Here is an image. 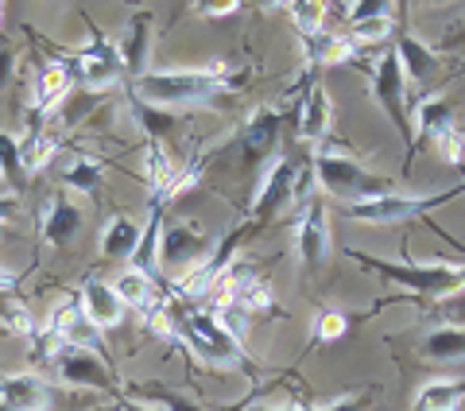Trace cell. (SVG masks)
I'll list each match as a JSON object with an SVG mask.
<instances>
[{"label":"cell","mask_w":465,"mask_h":411,"mask_svg":"<svg viewBox=\"0 0 465 411\" xmlns=\"http://www.w3.org/2000/svg\"><path fill=\"white\" fill-rule=\"evenodd\" d=\"M140 175H143V183L152 186V198H163V202H167L179 167L171 164V152L163 148V144L148 140V144H143V155H140Z\"/></svg>","instance_id":"23"},{"label":"cell","mask_w":465,"mask_h":411,"mask_svg":"<svg viewBox=\"0 0 465 411\" xmlns=\"http://www.w3.org/2000/svg\"><path fill=\"white\" fill-rule=\"evenodd\" d=\"M419 354L434 365H465V326H458V322L434 326L423 342H419Z\"/></svg>","instance_id":"22"},{"label":"cell","mask_w":465,"mask_h":411,"mask_svg":"<svg viewBox=\"0 0 465 411\" xmlns=\"http://www.w3.org/2000/svg\"><path fill=\"white\" fill-rule=\"evenodd\" d=\"M133 392L140 396V400H148L152 407H159V411H202L198 404H191L186 396H179L167 385H133Z\"/></svg>","instance_id":"31"},{"label":"cell","mask_w":465,"mask_h":411,"mask_svg":"<svg viewBox=\"0 0 465 411\" xmlns=\"http://www.w3.org/2000/svg\"><path fill=\"white\" fill-rule=\"evenodd\" d=\"M82 311H85V318L94 322L97 330H109V326H116V322L124 318V303L116 299V291H113V284H101V280H85V287H82Z\"/></svg>","instance_id":"20"},{"label":"cell","mask_w":465,"mask_h":411,"mask_svg":"<svg viewBox=\"0 0 465 411\" xmlns=\"http://www.w3.org/2000/svg\"><path fill=\"white\" fill-rule=\"evenodd\" d=\"M322 411H369V396H341Z\"/></svg>","instance_id":"40"},{"label":"cell","mask_w":465,"mask_h":411,"mask_svg":"<svg viewBox=\"0 0 465 411\" xmlns=\"http://www.w3.org/2000/svg\"><path fill=\"white\" fill-rule=\"evenodd\" d=\"M148 47H152V12H133L124 27V39L116 43L124 75H133V82L148 75Z\"/></svg>","instance_id":"15"},{"label":"cell","mask_w":465,"mask_h":411,"mask_svg":"<svg viewBox=\"0 0 465 411\" xmlns=\"http://www.w3.org/2000/svg\"><path fill=\"white\" fill-rule=\"evenodd\" d=\"M12 214H16V198L5 195V198H0V229H5V226L12 222Z\"/></svg>","instance_id":"42"},{"label":"cell","mask_w":465,"mask_h":411,"mask_svg":"<svg viewBox=\"0 0 465 411\" xmlns=\"http://www.w3.org/2000/svg\"><path fill=\"white\" fill-rule=\"evenodd\" d=\"M314 179L330 198H338L341 206H357V202L391 195L388 179H381V175L369 171L365 164H357L353 155H341V152H330V148L314 152Z\"/></svg>","instance_id":"4"},{"label":"cell","mask_w":465,"mask_h":411,"mask_svg":"<svg viewBox=\"0 0 465 411\" xmlns=\"http://www.w3.org/2000/svg\"><path fill=\"white\" fill-rule=\"evenodd\" d=\"M12 75H16V51L0 47V94H5V85L12 82Z\"/></svg>","instance_id":"39"},{"label":"cell","mask_w":465,"mask_h":411,"mask_svg":"<svg viewBox=\"0 0 465 411\" xmlns=\"http://www.w3.org/2000/svg\"><path fill=\"white\" fill-rule=\"evenodd\" d=\"M458 195H465V186L454 190H439V195H423V198H411V195H381V198H369V202H357V206H341V214L349 222H369V226H396L407 222V217H423L434 206H446L454 202Z\"/></svg>","instance_id":"6"},{"label":"cell","mask_w":465,"mask_h":411,"mask_svg":"<svg viewBox=\"0 0 465 411\" xmlns=\"http://www.w3.org/2000/svg\"><path fill=\"white\" fill-rule=\"evenodd\" d=\"M113 291H116V299H121L124 306H133V311H140L143 318H152L159 306H163V299H159V291H155V280L152 276H143V272H136V268L116 276Z\"/></svg>","instance_id":"21"},{"label":"cell","mask_w":465,"mask_h":411,"mask_svg":"<svg viewBox=\"0 0 465 411\" xmlns=\"http://www.w3.org/2000/svg\"><path fill=\"white\" fill-rule=\"evenodd\" d=\"M349 256L357 264H369L372 272H381L384 280L400 284L411 296H423V299H454L465 291V264H446V260H430V264H400V260H381V256H369V253H357L349 248Z\"/></svg>","instance_id":"1"},{"label":"cell","mask_w":465,"mask_h":411,"mask_svg":"<svg viewBox=\"0 0 465 411\" xmlns=\"http://www.w3.org/2000/svg\"><path fill=\"white\" fill-rule=\"evenodd\" d=\"M302 47H307V63L311 66H333V63H349L353 51H357V43L333 35L330 27H322V32H314V35L302 39Z\"/></svg>","instance_id":"27"},{"label":"cell","mask_w":465,"mask_h":411,"mask_svg":"<svg viewBox=\"0 0 465 411\" xmlns=\"http://www.w3.org/2000/svg\"><path fill=\"white\" fill-rule=\"evenodd\" d=\"M465 400V380H430L419 388L411 411H458Z\"/></svg>","instance_id":"28"},{"label":"cell","mask_w":465,"mask_h":411,"mask_svg":"<svg viewBox=\"0 0 465 411\" xmlns=\"http://www.w3.org/2000/svg\"><path fill=\"white\" fill-rule=\"evenodd\" d=\"M0 16H5V5H0Z\"/></svg>","instance_id":"47"},{"label":"cell","mask_w":465,"mask_h":411,"mask_svg":"<svg viewBox=\"0 0 465 411\" xmlns=\"http://www.w3.org/2000/svg\"><path fill=\"white\" fill-rule=\"evenodd\" d=\"M70 85H74V58H54V63H47L35 78V94H32L35 113H43V116L54 113L66 101Z\"/></svg>","instance_id":"16"},{"label":"cell","mask_w":465,"mask_h":411,"mask_svg":"<svg viewBox=\"0 0 465 411\" xmlns=\"http://www.w3.org/2000/svg\"><path fill=\"white\" fill-rule=\"evenodd\" d=\"M330 109H333V101L326 94V85H314V90L307 94V101H302V113H299V140L302 144H318V140H326V132H330Z\"/></svg>","instance_id":"25"},{"label":"cell","mask_w":465,"mask_h":411,"mask_svg":"<svg viewBox=\"0 0 465 411\" xmlns=\"http://www.w3.org/2000/svg\"><path fill=\"white\" fill-rule=\"evenodd\" d=\"M47 385L35 373L0 376V411H47Z\"/></svg>","instance_id":"18"},{"label":"cell","mask_w":465,"mask_h":411,"mask_svg":"<svg viewBox=\"0 0 465 411\" xmlns=\"http://www.w3.org/2000/svg\"><path fill=\"white\" fill-rule=\"evenodd\" d=\"M280 113L275 109H256L241 128V144H244V159L260 164V159L275 155V144H280Z\"/></svg>","instance_id":"17"},{"label":"cell","mask_w":465,"mask_h":411,"mask_svg":"<svg viewBox=\"0 0 465 411\" xmlns=\"http://www.w3.org/2000/svg\"><path fill=\"white\" fill-rule=\"evenodd\" d=\"M372 97L376 105L388 113V121L396 125V132L407 144V167L415 159V132H411V109H407V75L400 66L396 51H384L376 58V70H372Z\"/></svg>","instance_id":"5"},{"label":"cell","mask_w":465,"mask_h":411,"mask_svg":"<svg viewBox=\"0 0 465 411\" xmlns=\"http://www.w3.org/2000/svg\"><path fill=\"white\" fill-rule=\"evenodd\" d=\"M159 237H163V198H152V210H148V226L140 229V245H136V256L128 260L136 272L152 276L155 280V268H159Z\"/></svg>","instance_id":"26"},{"label":"cell","mask_w":465,"mask_h":411,"mask_svg":"<svg viewBox=\"0 0 465 411\" xmlns=\"http://www.w3.org/2000/svg\"><path fill=\"white\" fill-rule=\"evenodd\" d=\"M295 253L307 272H318L330 260V217L322 198H307L295 226Z\"/></svg>","instance_id":"10"},{"label":"cell","mask_w":465,"mask_h":411,"mask_svg":"<svg viewBox=\"0 0 465 411\" xmlns=\"http://www.w3.org/2000/svg\"><path fill=\"white\" fill-rule=\"evenodd\" d=\"M8 190H12V186H8V179H5V171H0V198H5Z\"/></svg>","instance_id":"45"},{"label":"cell","mask_w":465,"mask_h":411,"mask_svg":"<svg viewBox=\"0 0 465 411\" xmlns=\"http://www.w3.org/2000/svg\"><path fill=\"white\" fill-rule=\"evenodd\" d=\"M82 226H85V214H82L78 198H70V195H54V198L47 202V210H43L39 237L47 241L51 248H66V245L82 233Z\"/></svg>","instance_id":"13"},{"label":"cell","mask_w":465,"mask_h":411,"mask_svg":"<svg viewBox=\"0 0 465 411\" xmlns=\"http://www.w3.org/2000/svg\"><path fill=\"white\" fill-rule=\"evenodd\" d=\"M101 179H105V175H101V164H94V159H85V155L70 159V164L63 167V186L78 190V195H97Z\"/></svg>","instance_id":"29"},{"label":"cell","mask_w":465,"mask_h":411,"mask_svg":"<svg viewBox=\"0 0 465 411\" xmlns=\"http://www.w3.org/2000/svg\"><path fill=\"white\" fill-rule=\"evenodd\" d=\"M454 109H450V101L442 94H423L415 101V109H411V132H415V144L423 140V144H434V140H442L446 132H454Z\"/></svg>","instance_id":"14"},{"label":"cell","mask_w":465,"mask_h":411,"mask_svg":"<svg viewBox=\"0 0 465 411\" xmlns=\"http://www.w3.org/2000/svg\"><path fill=\"white\" fill-rule=\"evenodd\" d=\"M222 94V82L206 70H148L133 82V101L152 109H186Z\"/></svg>","instance_id":"3"},{"label":"cell","mask_w":465,"mask_h":411,"mask_svg":"<svg viewBox=\"0 0 465 411\" xmlns=\"http://www.w3.org/2000/svg\"><path fill=\"white\" fill-rule=\"evenodd\" d=\"M252 411H314V407H252Z\"/></svg>","instance_id":"44"},{"label":"cell","mask_w":465,"mask_h":411,"mask_svg":"<svg viewBox=\"0 0 465 411\" xmlns=\"http://www.w3.org/2000/svg\"><path fill=\"white\" fill-rule=\"evenodd\" d=\"M349 27H353V43H357V47H372V43H384L391 35L396 20H391V12H384V16H369V20H357Z\"/></svg>","instance_id":"33"},{"label":"cell","mask_w":465,"mask_h":411,"mask_svg":"<svg viewBox=\"0 0 465 411\" xmlns=\"http://www.w3.org/2000/svg\"><path fill=\"white\" fill-rule=\"evenodd\" d=\"M0 330H5L8 337H32L35 334V322H32V315H27V306L8 303L5 311H0Z\"/></svg>","instance_id":"35"},{"label":"cell","mask_w":465,"mask_h":411,"mask_svg":"<svg viewBox=\"0 0 465 411\" xmlns=\"http://www.w3.org/2000/svg\"><path fill=\"white\" fill-rule=\"evenodd\" d=\"M171 306H174V299H171ZM174 337H179L198 361L213 365V369H249L244 346L222 326V318L213 311H179V306H174Z\"/></svg>","instance_id":"2"},{"label":"cell","mask_w":465,"mask_h":411,"mask_svg":"<svg viewBox=\"0 0 465 411\" xmlns=\"http://www.w3.org/2000/svg\"><path fill=\"white\" fill-rule=\"evenodd\" d=\"M47 334H51V349H54V346H78V349H94V354L105 357V342H101V330L94 326L90 318H85L78 296L54 306L51 330H47ZM51 349H47V354H51Z\"/></svg>","instance_id":"11"},{"label":"cell","mask_w":465,"mask_h":411,"mask_svg":"<svg viewBox=\"0 0 465 411\" xmlns=\"http://www.w3.org/2000/svg\"><path fill=\"white\" fill-rule=\"evenodd\" d=\"M349 334V315L345 311H318V318L311 322V342L326 346V342H341Z\"/></svg>","instance_id":"32"},{"label":"cell","mask_w":465,"mask_h":411,"mask_svg":"<svg viewBox=\"0 0 465 411\" xmlns=\"http://www.w3.org/2000/svg\"><path fill=\"white\" fill-rule=\"evenodd\" d=\"M0 171H5L8 186H16V190L27 186V167H24V155H20V136H12V132H0Z\"/></svg>","instance_id":"30"},{"label":"cell","mask_w":465,"mask_h":411,"mask_svg":"<svg viewBox=\"0 0 465 411\" xmlns=\"http://www.w3.org/2000/svg\"><path fill=\"white\" fill-rule=\"evenodd\" d=\"M128 411H159V407H136V404H133V407H128Z\"/></svg>","instance_id":"46"},{"label":"cell","mask_w":465,"mask_h":411,"mask_svg":"<svg viewBox=\"0 0 465 411\" xmlns=\"http://www.w3.org/2000/svg\"><path fill=\"white\" fill-rule=\"evenodd\" d=\"M391 51H396L407 82H419V85H430V78L439 75V66H442V63H439V51H434L430 43L415 39V35H400Z\"/></svg>","instance_id":"19"},{"label":"cell","mask_w":465,"mask_h":411,"mask_svg":"<svg viewBox=\"0 0 465 411\" xmlns=\"http://www.w3.org/2000/svg\"><path fill=\"white\" fill-rule=\"evenodd\" d=\"M384 12H391V5H384V0H365V5H349L345 16H349V24H357L369 16H384Z\"/></svg>","instance_id":"38"},{"label":"cell","mask_w":465,"mask_h":411,"mask_svg":"<svg viewBox=\"0 0 465 411\" xmlns=\"http://www.w3.org/2000/svg\"><path fill=\"white\" fill-rule=\"evenodd\" d=\"M291 16H295V32L302 39L326 27V8L322 5H291Z\"/></svg>","instance_id":"36"},{"label":"cell","mask_w":465,"mask_h":411,"mask_svg":"<svg viewBox=\"0 0 465 411\" xmlns=\"http://www.w3.org/2000/svg\"><path fill=\"white\" fill-rule=\"evenodd\" d=\"M136 121H143V128H148V140H159L179 125V116H174L171 109H152V105H140L136 101Z\"/></svg>","instance_id":"34"},{"label":"cell","mask_w":465,"mask_h":411,"mask_svg":"<svg viewBox=\"0 0 465 411\" xmlns=\"http://www.w3.org/2000/svg\"><path fill=\"white\" fill-rule=\"evenodd\" d=\"M51 369L58 376V385L66 388H97V392H113V369L109 361L94 354V349H78V346H54L51 349Z\"/></svg>","instance_id":"7"},{"label":"cell","mask_w":465,"mask_h":411,"mask_svg":"<svg viewBox=\"0 0 465 411\" xmlns=\"http://www.w3.org/2000/svg\"><path fill=\"white\" fill-rule=\"evenodd\" d=\"M213 256V237L194 222H171L159 237V264L163 268H202Z\"/></svg>","instance_id":"9"},{"label":"cell","mask_w":465,"mask_h":411,"mask_svg":"<svg viewBox=\"0 0 465 411\" xmlns=\"http://www.w3.org/2000/svg\"><path fill=\"white\" fill-rule=\"evenodd\" d=\"M140 245V226L128 214H113L101 229V256L105 260H133Z\"/></svg>","instance_id":"24"},{"label":"cell","mask_w":465,"mask_h":411,"mask_svg":"<svg viewBox=\"0 0 465 411\" xmlns=\"http://www.w3.org/2000/svg\"><path fill=\"white\" fill-rule=\"evenodd\" d=\"M439 144V155L446 159V164H454V167H461V159H465V136L454 128V132H446L442 140H434Z\"/></svg>","instance_id":"37"},{"label":"cell","mask_w":465,"mask_h":411,"mask_svg":"<svg viewBox=\"0 0 465 411\" xmlns=\"http://www.w3.org/2000/svg\"><path fill=\"white\" fill-rule=\"evenodd\" d=\"M12 287H16V276H12V272H5V268H0V291H12Z\"/></svg>","instance_id":"43"},{"label":"cell","mask_w":465,"mask_h":411,"mask_svg":"<svg viewBox=\"0 0 465 411\" xmlns=\"http://www.w3.org/2000/svg\"><path fill=\"white\" fill-rule=\"evenodd\" d=\"M198 12H202V16H237V12H241V5H237V0H225V5H198Z\"/></svg>","instance_id":"41"},{"label":"cell","mask_w":465,"mask_h":411,"mask_svg":"<svg viewBox=\"0 0 465 411\" xmlns=\"http://www.w3.org/2000/svg\"><path fill=\"white\" fill-rule=\"evenodd\" d=\"M74 75L82 78V85H90V90H113V85L124 78V63H121V51H116V43L101 39L94 32L90 47H82L74 55Z\"/></svg>","instance_id":"12"},{"label":"cell","mask_w":465,"mask_h":411,"mask_svg":"<svg viewBox=\"0 0 465 411\" xmlns=\"http://www.w3.org/2000/svg\"><path fill=\"white\" fill-rule=\"evenodd\" d=\"M295 198V164L287 155H272L264 175H260V186L252 195V206H249V222L264 229L283 206Z\"/></svg>","instance_id":"8"}]
</instances>
